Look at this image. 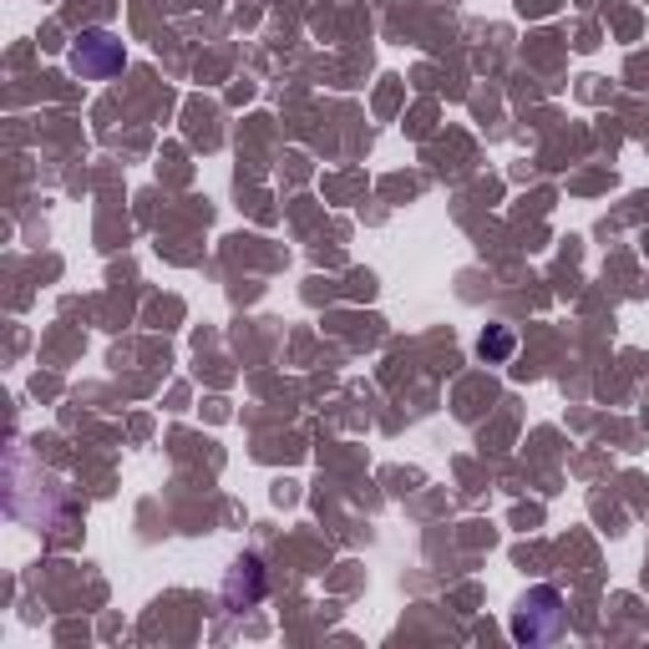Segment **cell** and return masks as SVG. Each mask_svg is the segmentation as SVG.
I'll return each mask as SVG.
<instances>
[{
    "instance_id": "cell-1",
    "label": "cell",
    "mask_w": 649,
    "mask_h": 649,
    "mask_svg": "<svg viewBox=\"0 0 649 649\" xmlns=\"http://www.w3.org/2000/svg\"><path fill=\"white\" fill-rule=\"evenodd\" d=\"M558 629H563V594L558 589L538 583V589H528V594L517 598V609H513L517 645H548V639H558Z\"/></svg>"
},
{
    "instance_id": "cell-2",
    "label": "cell",
    "mask_w": 649,
    "mask_h": 649,
    "mask_svg": "<svg viewBox=\"0 0 649 649\" xmlns=\"http://www.w3.org/2000/svg\"><path fill=\"white\" fill-rule=\"evenodd\" d=\"M127 67V46H122L112 31H81L77 46H71V71L87 81H107Z\"/></svg>"
},
{
    "instance_id": "cell-3",
    "label": "cell",
    "mask_w": 649,
    "mask_h": 649,
    "mask_svg": "<svg viewBox=\"0 0 649 649\" xmlns=\"http://www.w3.org/2000/svg\"><path fill=\"white\" fill-rule=\"evenodd\" d=\"M513 350H517V335L507 331V325H488V331H482L478 356L488 360V366H503V360H513Z\"/></svg>"
}]
</instances>
